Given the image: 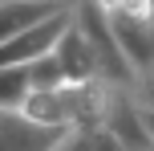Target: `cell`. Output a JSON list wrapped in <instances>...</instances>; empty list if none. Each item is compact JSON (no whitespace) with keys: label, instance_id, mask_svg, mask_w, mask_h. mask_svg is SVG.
Listing matches in <instances>:
<instances>
[{"label":"cell","instance_id":"1","mask_svg":"<svg viewBox=\"0 0 154 151\" xmlns=\"http://www.w3.org/2000/svg\"><path fill=\"white\" fill-rule=\"evenodd\" d=\"M114 25V37L122 45V53L130 57L134 74L142 82L154 74V0H130V4L106 12Z\"/></svg>","mask_w":154,"mask_h":151},{"label":"cell","instance_id":"2","mask_svg":"<svg viewBox=\"0 0 154 151\" xmlns=\"http://www.w3.org/2000/svg\"><path fill=\"white\" fill-rule=\"evenodd\" d=\"M73 8H77V0L69 8H61V12L45 16V21H37V25H29V29L16 33L12 41H4V45H0V70H4V65H32L37 57L53 53L57 41H61V33L73 25Z\"/></svg>","mask_w":154,"mask_h":151},{"label":"cell","instance_id":"3","mask_svg":"<svg viewBox=\"0 0 154 151\" xmlns=\"http://www.w3.org/2000/svg\"><path fill=\"white\" fill-rule=\"evenodd\" d=\"M53 57L61 61V70H65L69 82H106L101 78V57H97V49H93L89 33L77 25V8H73V25L61 33V41H57Z\"/></svg>","mask_w":154,"mask_h":151},{"label":"cell","instance_id":"4","mask_svg":"<svg viewBox=\"0 0 154 151\" xmlns=\"http://www.w3.org/2000/svg\"><path fill=\"white\" fill-rule=\"evenodd\" d=\"M65 131L41 127V123L24 119L20 110H4L0 106V151H57Z\"/></svg>","mask_w":154,"mask_h":151},{"label":"cell","instance_id":"5","mask_svg":"<svg viewBox=\"0 0 154 151\" xmlns=\"http://www.w3.org/2000/svg\"><path fill=\"white\" fill-rule=\"evenodd\" d=\"M73 0H0V45L12 41L16 33H24L29 25L45 21V16L69 8Z\"/></svg>","mask_w":154,"mask_h":151},{"label":"cell","instance_id":"6","mask_svg":"<svg viewBox=\"0 0 154 151\" xmlns=\"http://www.w3.org/2000/svg\"><path fill=\"white\" fill-rule=\"evenodd\" d=\"M24 119L41 123V127H57V131H69V110H65V98L61 90H32L29 102L20 106Z\"/></svg>","mask_w":154,"mask_h":151},{"label":"cell","instance_id":"7","mask_svg":"<svg viewBox=\"0 0 154 151\" xmlns=\"http://www.w3.org/2000/svg\"><path fill=\"white\" fill-rule=\"evenodd\" d=\"M57 151H130V147H126L106 123H97V127H69Z\"/></svg>","mask_w":154,"mask_h":151},{"label":"cell","instance_id":"8","mask_svg":"<svg viewBox=\"0 0 154 151\" xmlns=\"http://www.w3.org/2000/svg\"><path fill=\"white\" fill-rule=\"evenodd\" d=\"M32 94V74L29 65H4L0 70V106L4 110H20Z\"/></svg>","mask_w":154,"mask_h":151},{"label":"cell","instance_id":"9","mask_svg":"<svg viewBox=\"0 0 154 151\" xmlns=\"http://www.w3.org/2000/svg\"><path fill=\"white\" fill-rule=\"evenodd\" d=\"M29 74H32V90H61L65 82V70H61V61H57L53 53H45V57H37V61L29 65Z\"/></svg>","mask_w":154,"mask_h":151},{"label":"cell","instance_id":"10","mask_svg":"<svg viewBox=\"0 0 154 151\" xmlns=\"http://www.w3.org/2000/svg\"><path fill=\"white\" fill-rule=\"evenodd\" d=\"M138 102H142V106H154V74H150L146 82H142V90H138Z\"/></svg>","mask_w":154,"mask_h":151},{"label":"cell","instance_id":"11","mask_svg":"<svg viewBox=\"0 0 154 151\" xmlns=\"http://www.w3.org/2000/svg\"><path fill=\"white\" fill-rule=\"evenodd\" d=\"M142 119H146V131H150V139H154V106H142Z\"/></svg>","mask_w":154,"mask_h":151},{"label":"cell","instance_id":"12","mask_svg":"<svg viewBox=\"0 0 154 151\" xmlns=\"http://www.w3.org/2000/svg\"><path fill=\"white\" fill-rule=\"evenodd\" d=\"M101 8H106V12H114V8H122V4H130V0H97Z\"/></svg>","mask_w":154,"mask_h":151}]
</instances>
